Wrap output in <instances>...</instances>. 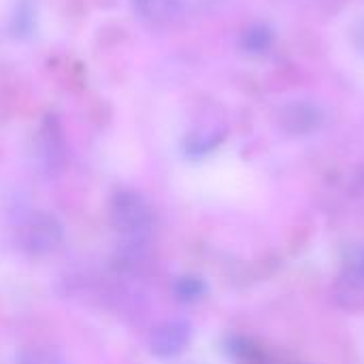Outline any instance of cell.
Returning a JSON list of instances; mask_svg holds the SVG:
<instances>
[{"mask_svg": "<svg viewBox=\"0 0 364 364\" xmlns=\"http://www.w3.org/2000/svg\"><path fill=\"white\" fill-rule=\"evenodd\" d=\"M363 273H364V258H363Z\"/></svg>", "mask_w": 364, "mask_h": 364, "instance_id": "4fadbf2b", "label": "cell"}, {"mask_svg": "<svg viewBox=\"0 0 364 364\" xmlns=\"http://www.w3.org/2000/svg\"><path fill=\"white\" fill-rule=\"evenodd\" d=\"M41 168L47 175H58L66 164V145L64 134L55 117H47L41 132H38V145H36Z\"/></svg>", "mask_w": 364, "mask_h": 364, "instance_id": "277c9868", "label": "cell"}, {"mask_svg": "<svg viewBox=\"0 0 364 364\" xmlns=\"http://www.w3.org/2000/svg\"><path fill=\"white\" fill-rule=\"evenodd\" d=\"M109 215L113 228L126 239L132 254L139 256L154 226V213L147 200L139 192L119 190L111 198Z\"/></svg>", "mask_w": 364, "mask_h": 364, "instance_id": "6da1fadb", "label": "cell"}, {"mask_svg": "<svg viewBox=\"0 0 364 364\" xmlns=\"http://www.w3.org/2000/svg\"><path fill=\"white\" fill-rule=\"evenodd\" d=\"M192 339V326L186 320H166L149 335V352L158 358L179 356Z\"/></svg>", "mask_w": 364, "mask_h": 364, "instance_id": "3957f363", "label": "cell"}, {"mask_svg": "<svg viewBox=\"0 0 364 364\" xmlns=\"http://www.w3.org/2000/svg\"><path fill=\"white\" fill-rule=\"evenodd\" d=\"M15 364H64L62 358L47 348H28L17 354Z\"/></svg>", "mask_w": 364, "mask_h": 364, "instance_id": "30bf717a", "label": "cell"}, {"mask_svg": "<svg viewBox=\"0 0 364 364\" xmlns=\"http://www.w3.org/2000/svg\"><path fill=\"white\" fill-rule=\"evenodd\" d=\"M224 136H226V128H222V126H200L186 136L183 151L192 158L207 156L224 141Z\"/></svg>", "mask_w": 364, "mask_h": 364, "instance_id": "52a82bcc", "label": "cell"}, {"mask_svg": "<svg viewBox=\"0 0 364 364\" xmlns=\"http://www.w3.org/2000/svg\"><path fill=\"white\" fill-rule=\"evenodd\" d=\"M32 23H34V11L30 2H21L15 13V23H13L15 34H28L32 30Z\"/></svg>", "mask_w": 364, "mask_h": 364, "instance_id": "8fae6325", "label": "cell"}, {"mask_svg": "<svg viewBox=\"0 0 364 364\" xmlns=\"http://www.w3.org/2000/svg\"><path fill=\"white\" fill-rule=\"evenodd\" d=\"M241 47L250 55H262L273 47V30L264 23H254L245 28L241 36Z\"/></svg>", "mask_w": 364, "mask_h": 364, "instance_id": "ba28073f", "label": "cell"}, {"mask_svg": "<svg viewBox=\"0 0 364 364\" xmlns=\"http://www.w3.org/2000/svg\"><path fill=\"white\" fill-rule=\"evenodd\" d=\"M207 292V286L200 277L196 275H183V277H177V282L173 284V294L179 303L183 305H190V303H196L205 296Z\"/></svg>", "mask_w": 364, "mask_h": 364, "instance_id": "9c48e42d", "label": "cell"}, {"mask_svg": "<svg viewBox=\"0 0 364 364\" xmlns=\"http://www.w3.org/2000/svg\"><path fill=\"white\" fill-rule=\"evenodd\" d=\"M322 109L314 102L307 100H296L286 105L279 111V128L286 130L288 134L303 136L320 128L322 124Z\"/></svg>", "mask_w": 364, "mask_h": 364, "instance_id": "5b68a950", "label": "cell"}, {"mask_svg": "<svg viewBox=\"0 0 364 364\" xmlns=\"http://www.w3.org/2000/svg\"><path fill=\"white\" fill-rule=\"evenodd\" d=\"M64 228L51 213H34L19 228V245L30 256H47L60 247Z\"/></svg>", "mask_w": 364, "mask_h": 364, "instance_id": "7a4b0ae2", "label": "cell"}, {"mask_svg": "<svg viewBox=\"0 0 364 364\" xmlns=\"http://www.w3.org/2000/svg\"><path fill=\"white\" fill-rule=\"evenodd\" d=\"M136 13L151 26L173 23L181 15V0H132Z\"/></svg>", "mask_w": 364, "mask_h": 364, "instance_id": "8992f818", "label": "cell"}, {"mask_svg": "<svg viewBox=\"0 0 364 364\" xmlns=\"http://www.w3.org/2000/svg\"><path fill=\"white\" fill-rule=\"evenodd\" d=\"M354 45L358 47V51L364 55V19L358 21V26L354 28Z\"/></svg>", "mask_w": 364, "mask_h": 364, "instance_id": "7c38bea8", "label": "cell"}]
</instances>
